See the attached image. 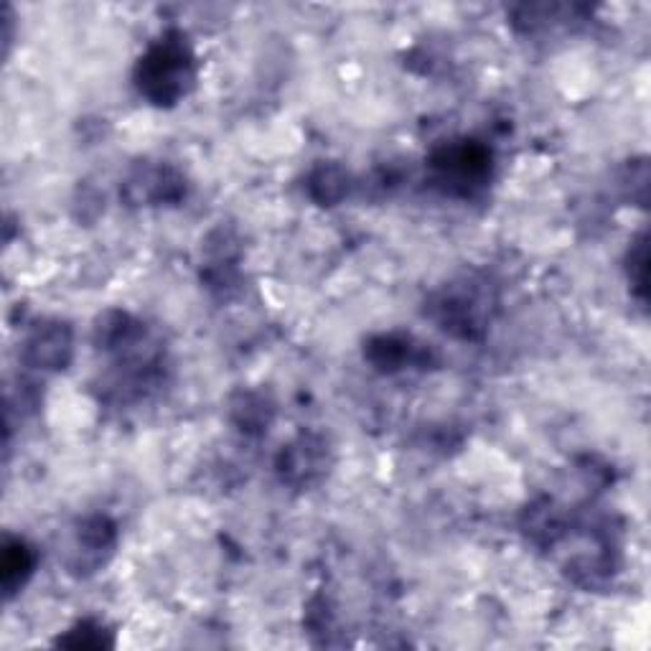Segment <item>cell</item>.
I'll list each match as a JSON object with an SVG mask.
<instances>
[{
    "mask_svg": "<svg viewBox=\"0 0 651 651\" xmlns=\"http://www.w3.org/2000/svg\"><path fill=\"white\" fill-rule=\"evenodd\" d=\"M186 183L168 166H138L125 183V197L133 204H160V201H179Z\"/></svg>",
    "mask_w": 651,
    "mask_h": 651,
    "instance_id": "obj_5",
    "label": "cell"
},
{
    "mask_svg": "<svg viewBox=\"0 0 651 651\" xmlns=\"http://www.w3.org/2000/svg\"><path fill=\"white\" fill-rule=\"evenodd\" d=\"M311 197L324 207H334L349 193V174L336 164H321L308 179Z\"/></svg>",
    "mask_w": 651,
    "mask_h": 651,
    "instance_id": "obj_9",
    "label": "cell"
},
{
    "mask_svg": "<svg viewBox=\"0 0 651 651\" xmlns=\"http://www.w3.org/2000/svg\"><path fill=\"white\" fill-rule=\"evenodd\" d=\"M410 354H412L410 339H397V336H379V339L371 342L367 349V357L371 365L385 371L400 369L405 361H410Z\"/></svg>",
    "mask_w": 651,
    "mask_h": 651,
    "instance_id": "obj_10",
    "label": "cell"
},
{
    "mask_svg": "<svg viewBox=\"0 0 651 651\" xmlns=\"http://www.w3.org/2000/svg\"><path fill=\"white\" fill-rule=\"evenodd\" d=\"M59 644L72 647V649H99V647H109L113 641L105 639L103 626H92L90 621H84L70 633V637L59 639Z\"/></svg>",
    "mask_w": 651,
    "mask_h": 651,
    "instance_id": "obj_11",
    "label": "cell"
},
{
    "mask_svg": "<svg viewBox=\"0 0 651 651\" xmlns=\"http://www.w3.org/2000/svg\"><path fill=\"white\" fill-rule=\"evenodd\" d=\"M489 293L481 285H451L448 291L438 295V303L433 306L435 318L441 321L445 332L463 339H473L489 321Z\"/></svg>",
    "mask_w": 651,
    "mask_h": 651,
    "instance_id": "obj_3",
    "label": "cell"
},
{
    "mask_svg": "<svg viewBox=\"0 0 651 651\" xmlns=\"http://www.w3.org/2000/svg\"><path fill=\"white\" fill-rule=\"evenodd\" d=\"M33 568H36L33 549L23 539H8L3 547V563H0V582H3L6 598L15 596L27 586Z\"/></svg>",
    "mask_w": 651,
    "mask_h": 651,
    "instance_id": "obj_7",
    "label": "cell"
},
{
    "mask_svg": "<svg viewBox=\"0 0 651 651\" xmlns=\"http://www.w3.org/2000/svg\"><path fill=\"white\" fill-rule=\"evenodd\" d=\"M492 154L476 140L448 143L433 156V171L445 191L466 197L489 179Z\"/></svg>",
    "mask_w": 651,
    "mask_h": 651,
    "instance_id": "obj_2",
    "label": "cell"
},
{
    "mask_svg": "<svg viewBox=\"0 0 651 651\" xmlns=\"http://www.w3.org/2000/svg\"><path fill=\"white\" fill-rule=\"evenodd\" d=\"M77 545L82 547V553H84L80 568H87V565L97 568V565L103 563V555L115 547L113 522L105 519V517L84 519L82 527H80Z\"/></svg>",
    "mask_w": 651,
    "mask_h": 651,
    "instance_id": "obj_8",
    "label": "cell"
},
{
    "mask_svg": "<svg viewBox=\"0 0 651 651\" xmlns=\"http://www.w3.org/2000/svg\"><path fill=\"white\" fill-rule=\"evenodd\" d=\"M72 359V328L64 321H44L23 342V361L33 369H64Z\"/></svg>",
    "mask_w": 651,
    "mask_h": 651,
    "instance_id": "obj_4",
    "label": "cell"
},
{
    "mask_svg": "<svg viewBox=\"0 0 651 651\" xmlns=\"http://www.w3.org/2000/svg\"><path fill=\"white\" fill-rule=\"evenodd\" d=\"M321 443L313 441V438L303 435L298 443H293L287 451L281 455V473L285 481L291 484H308L311 476L321 473L324 466V455H321Z\"/></svg>",
    "mask_w": 651,
    "mask_h": 651,
    "instance_id": "obj_6",
    "label": "cell"
},
{
    "mask_svg": "<svg viewBox=\"0 0 651 651\" xmlns=\"http://www.w3.org/2000/svg\"><path fill=\"white\" fill-rule=\"evenodd\" d=\"M193 80H197V56L179 31H168L166 36H160L135 70L140 95L158 107L176 105L183 99L193 87Z\"/></svg>",
    "mask_w": 651,
    "mask_h": 651,
    "instance_id": "obj_1",
    "label": "cell"
}]
</instances>
